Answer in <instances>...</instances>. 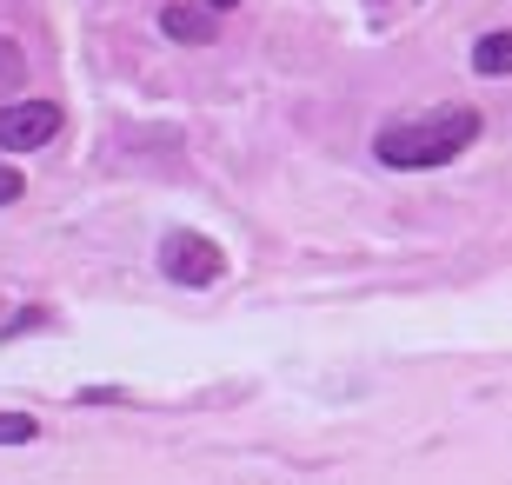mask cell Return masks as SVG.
I'll list each match as a JSON object with an SVG mask.
<instances>
[{
  "instance_id": "obj_4",
  "label": "cell",
  "mask_w": 512,
  "mask_h": 485,
  "mask_svg": "<svg viewBox=\"0 0 512 485\" xmlns=\"http://www.w3.org/2000/svg\"><path fill=\"white\" fill-rule=\"evenodd\" d=\"M160 34L167 40H180V47H207L213 40V7H160Z\"/></svg>"
},
{
  "instance_id": "obj_1",
  "label": "cell",
  "mask_w": 512,
  "mask_h": 485,
  "mask_svg": "<svg viewBox=\"0 0 512 485\" xmlns=\"http://www.w3.org/2000/svg\"><path fill=\"white\" fill-rule=\"evenodd\" d=\"M479 120L473 107H439V113H419V120H386L380 133H373V153H380L386 167H446V160H459V153L479 140Z\"/></svg>"
},
{
  "instance_id": "obj_2",
  "label": "cell",
  "mask_w": 512,
  "mask_h": 485,
  "mask_svg": "<svg viewBox=\"0 0 512 485\" xmlns=\"http://www.w3.org/2000/svg\"><path fill=\"white\" fill-rule=\"evenodd\" d=\"M160 273L173 286H213L227 273V253L207 240V233H187V226H173L167 240H160Z\"/></svg>"
},
{
  "instance_id": "obj_5",
  "label": "cell",
  "mask_w": 512,
  "mask_h": 485,
  "mask_svg": "<svg viewBox=\"0 0 512 485\" xmlns=\"http://www.w3.org/2000/svg\"><path fill=\"white\" fill-rule=\"evenodd\" d=\"M473 74H486V80H506L512 74V27L473 40Z\"/></svg>"
},
{
  "instance_id": "obj_3",
  "label": "cell",
  "mask_w": 512,
  "mask_h": 485,
  "mask_svg": "<svg viewBox=\"0 0 512 485\" xmlns=\"http://www.w3.org/2000/svg\"><path fill=\"white\" fill-rule=\"evenodd\" d=\"M54 133H60L54 100H14V107H0V147L27 153V147H47Z\"/></svg>"
},
{
  "instance_id": "obj_8",
  "label": "cell",
  "mask_w": 512,
  "mask_h": 485,
  "mask_svg": "<svg viewBox=\"0 0 512 485\" xmlns=\"http://www.w3.org/2000/svg\"><path fill=\"white\" fill-rule=\"evenodd\" d=\"M20 193H27V187H20V173H14V167H0V206H14Z\"/></svg>"
},
{
  "instance_id": "obj_9",
  "label": "cell",
  "mask_w": 512,
  "mask_h": 485,
  "mask_svg": "<svg viewBox=\"0 0 512 485\" xmlns=\"http://www.w3.org/2000/svg\"><path fill=\"white\" fill-rule=\"evenodd\" d=\"M207 7H213V14H220V7H240V0H207Z\"/></svg>"
},
{
  "instance_id": "obj_7",
  "label": "cell",
  "mask_w": 512,
  "mask_h": 485,
  "mask_svg": "<svg viewBox=\"0 0 512 485\" xmlns=\"http://www.w3.org/2000/svg\"><path fill=\"white\" fill-rule=\"evenodd\" d=\"M20 80H27V54H20V47H14V40H7V34H0V94H14V87H20Z\"/></svg>"
},
{
  "instance_id": "obj_6",
  "label": "cell",
  "mask_w": 512,
  "mask_h": 485,
  "mask_svg": "<svg viewBox=\"0 0 512 485\" xmlns=\"http://www.w3.org/2000/svg\"><path fill=\"white\" fill-rule=\"evenodd\" d=\"M27 439H40L34 412H0V446H27Z\"/></svg>"
}]
</instances>
